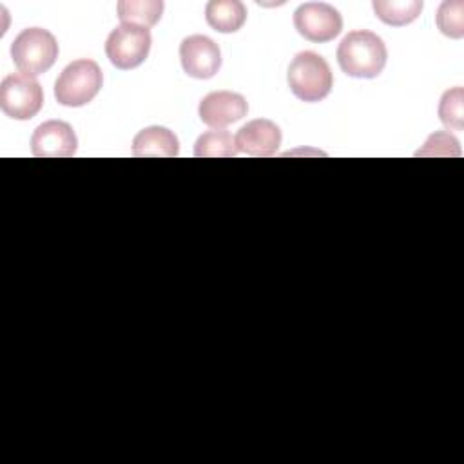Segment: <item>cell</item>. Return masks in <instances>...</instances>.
Returning a JSON list of instances; mask_svg holds the SVG:
<instances>
[{
    "mask_svg": "<svg viewBox=\"0 0 464 464\" xmlns=\"http://www.w3.org/2000/svg\"><path fill=\"white\" fill-rule=\"evenodd\" d=\"M388 60V51L381 36L372 31H350L337 47V62L344 74L352 78H377Z\"/></svg>",
    "mask_w": 464,
    "mask_h": 464,
    "instance_id": "6da1fadb",
    "label": "cell"
},
{
    "mask_svg": "<svg viewBox=\"0 0 464 464\" xmlns=\"http://www.w3.org/2000/svg\"><path fill=\"white\" fill-rule=\"evenodd\" d=\"M286 78L292 92L308 103L326 98L334 85L328 62L314 51L297 53L288 65Z\"/></svg>",
    "mask_w": 464,
    "mask_h": 464,
    "instance_id": "7a4b0ae2",
    "label": "cell"
},
{
    "mask_svg": "<svg viewBox=\"0 0 464 464\" xmlns=\"http://www.w3.org/2000/svg\"><path fill=\"white\" fill-rule=\"evenodd\" d=\"M103 83L102 69L94 60L71 62L54 82V98L65 107H82L94 100Z\"/></svg>",
    "mask_w": 464,
    "mask_h": 464,
    "instance_id": "3957f363",
    "label": "cell"
},
{
    "mask_svg": "<svg viewBox=\"0 0 464 464\" xmlns=\"http://www.w3.org/2000/svg\"><path fill=\"white\" fill-rule=\"evenodd\" d=\"M11 58L22 74L34 78L54 65L58 42L47 29L27 27L13 40Z\"/></svg>",
    "mask_w": 464,
    "mask_h": 464,
    "instance_id": "277c9868",
    "label": "cell"
},
{
    "mask_svg": "<svg viewBox=\"0 0 464 464\" xmlns=\"http://www.w3.org/2000/svg\"><path fill=\"white\" fill-rule=\"evenodd\" d=\"M150 31L136 24H120L105 40L109 62L121 71L134 69L145 62L150 51Z\"/></svg>",
    "mask_w": 464,
    "mask_h": 464,
    "instance_id": "5b68a950",
    "label": "cell"
},
{
    "mask_svg": "<svg viewBox=\"0 0 464 464\" xmlns=\"http://www.w3.org/2000/svg\"><path fill=\"white\" fill-rule=\"evenodd\" d=\"M44 105L40 83L27 74H7L0 83V109L13 120H31Z\"/></svg>",
    "mask_w": 464,
    "mask_h": 464,
    "instance_id": "8992f818",
    "label": "cell"
},
{
    "mask_svg": "<svg viewBox=\"0 0 464 464\" xmlns=\"http://www.w3.org/2000/svg\"><path fill=\"white\" fill-rule=\"evenodd\" d=\"M295 31L315 44L334 40L343 29L341 13L324 2H304L294 11Z\"/></svg>",
    "mask_w": 464,
    "mask_h": 464,
    "instance_id": "52a82bcc",
    "label": "cell"
},
{
    "mask_svg": "<svg viewBox=\"0 0 464 464\" xmlns=\"http://www.w3.org/2000/svg\"><path fill=\"white\" fill-rule=\"evenodd\" d=\"M179 60L188 76L208 80L221 67V51L212 38L205 34H192L183 38L179 44Z\"/></svg>",
    "mask_w": 464,
    "mask_h": 464,
    "instance_id": "ba28073f",
    "label": "cell"
},
{
    "mask_svg": "<svg viewBox=\"0 0 464 464\" xmlns=\"http://www.w3.org/2000/svg\"><path fill=\"white\" fill-rule=\"evenodd\" d=\"M76 134L67 121L49 120L40 123L31 136V150L38 158H71L76 152Z\"/></svg>",
    "mask_w": 464,
    "mask_h": 464,
    "instance_id": "9c48e42d",
    "label": "cell"
},
{
    "mask_svg": "<svg viewBox=\"0 0 464 464\" xmlns=\"http://www.w3.org/2000/svg\"><path fill=\"white\" fill-rule=\"evenodd\" d=\"M234 145L241 154L252 158H268L276 154L277 147L281 145V129L272 120H252L237 130Z\"/></svg>",
    "mask_w": 464,
    "mask_h": 464,
    "instance_id": "30bf717a",
    "label": "cell"
},
{
    "mask_svg": "<svg viewBox=\"0 0 464 464\" xmlns=\"http://www.w3.org/2000/svg\"><path fill=\"white\" fill-rule=\"evenodd\" d=\"M248 112L246 100L232 91H216L207 94L198 107L201 121L214 129H223L236 123Z\"/></svg>",
    "mask_w": 464,
    "mask_h": 464,
    "instance_id": "8fae6325",
    "label": "cell"
},
{
    "mask_svg": "<svg viewBox=\"0 0 464 464\" xmlns=\"http://www.w3.org/2000/svg\"><path fill=\"white\" fill-rule=\"evenodd\" d=\"M178 152L176 134L161 125L145 127L132 140V154L138 158H174Z\"/></svg>",
    "mask_w": 464,
    "mask_h": 464,
    "instance_id": "7c38bea8",
    "label": "cell"
},
{
    "mask_svg": "<svg viewBox=\"0 0 464 464\" xmlns=\"http://www.w3.org/2000/svg\"><path fill=\"white\" fill-rule=\"evenodd\" d=\"M205 20L218 33H236L246 20V7L239 0H210L205 5Z\"/></svg>",
    "mask_w": 464,
    "mask_h": 464,
    "instance_id": "4fadbf2b",
    "label": "cell"
},
{
    "mask_svg": "<svg viewBox=\"0 0 464 464\" xmlns=\"http://www.w3.org/2000/svg\"><path fill=\"white\" fill-rule=\"evenodd\" d=\"M163 7L161 0H121L116 11L121 24H136L149 29L160 22Z\"/></svg>",
    "mask_w": 464,
    "mask_h": 464,
    "instance_id": "5bb4252c",
    "label": "cell"
},
{
    "mask_svg": "<svg viewBox=\"0 0 464 464\" xmlns=\"http://www.w3.org/2000/svg\"><path fill=\"white\" fill-rule=\"evenodd\" d=\"M375 16L388 25H408L422 11V0H373Z\"/></svg>",
    "mask_w": 464,
    "mask_h": 464,
    "instance_id": "9a60e30c",
    "label": "cell"
},
{
    "mask_svg": "<svg viewBox=\"0 0 464 464\" xmlns=\"http://www.w3.org/2000/svg\"><path fill=\"white\" fill-rule=\"evenodd\" d=\"M236 154L234 138L225 129H210L194 143V156L198 158H232Z\"/></svg>",
    "mask_w": 464,
    "mask_h": 464,
    "instance_id": "2e32d148",
    "label": "cell"
},
{
    "mask_svg": "<svg viewBox=\"0 0 464 464\" xmlns=\"http://www.w3.org/2000/svg\"><path fill=\"white\" fill-rule=\"evenodd\" d=\"M464 2L462 0H446L439 5L435 22L442 34L450 38L464 36Z\"/></svg>",
    "mask_w": 464,
    "mask_h": 464,
    "instance_id": "e0dca14e",
    "label": "cell"
},
{
    "mask_svg": "<svg viewBox=\"0 0 464 464\" xmlns=\"http://www.w3.org/2000/svg\"><path fill=\"white\" fill-rule=\"evenodd\" d=\"M464 91L462 87L450 89L442 94L439 103V120L451 130H462L464 127Z\"/></svg>",
    "mask_w": 464,
    "mask_h": 464,
    "instance_id": "ac0fdd59",
    "label": "cell"
},
{
    "mask_svg": "<svg viewBox=\"0 0 464 464\" xmlns=\"http://www.w3.org/2000/svg\"><path fill=\"white\" fill-rule=\"evenodd\" d=\"M417 156H460V145L455 136L450 132H433L422 149L417 150Z\"/></svg>",
    "mask_w": 464,
    "mask_h": 464,
    "instance_id": "d6986e66",
    "label": "cell"
}]
</instances>
